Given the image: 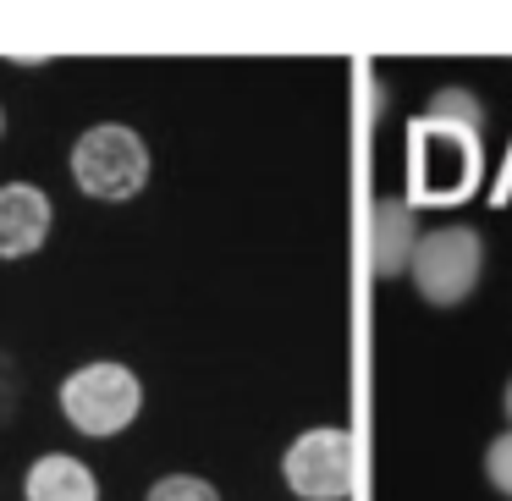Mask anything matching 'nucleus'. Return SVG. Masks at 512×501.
Returning a JSON list of instances; mask_svg holds the SVG:
<instances>
[{
    "mask_svg": "<svg viewBox=\"0 0 512 501\" xmlns=\"http://www.w3.org/2000/svg\"><path fill=\"white\" fill-rule=\"evenodd\" d=\"M144 408V380L122 364V358H94V364L72 369L61 380V419L78 435H94V441H111Z\"/></svg>",
    "mask_w": 512,
    "mask_h": 501,
    "instance_id": "obj_1",
    "label": "nucleus"
},
{
    "mask_svg": "<svg viewBox=\"0 0 512 501\" xmlns=\"http://www.w3.org/2000/svg\"><path fill=\"white\" fill-rule=\"evenodd\" d=\"M72 182L100 204H127L149 188V144L127 122H94L72 144Z\"/></svg>",
    "mask_w": 512,
    "mask_h": 501,
    "instance_id": "obj_2",
    "label": "nucleus"
},
{
    "mask_svg": "<svg viewBox=\"0 0 512 501\" xmlns=\"http://www.w3.org/2000/svg\"><path fill=\"white\" fill-rule=\"evenodd\" d=\"M281 479L298 501H347L358 485V441L336 424H314L281 452Z\"/></svg>",
    "mask_w": 512,
    "mask_h": 501,
    "instance_id": "obj_3",
    "label": "nucleus"
},
{
    "mask_svg": "<svg viewBox=\"0 0 512 501\" xmlns=\"http://www.w3.org/2000/svg\"><path fill=\"white\" fill-rule=\"evenodd\" d=\"M479 270H485V237L474 226H435L419 237L408 281L430 309H457L479 287Z\"/></svg>",
    "mask_w": 512,
    "mask_h": 501,
    "instance_id": "obj_4",
    "label": "nucleus"
},
{
    "mask_svg": "<svg viewBox=\"0 0 512 501\" xmlns=\"http://www.w3.org/2000/svg\"><path fill=\"white\" fill-rule=\"evenodd\" d=\"M413 254H419L413 199H375V210H369V270H375V281L408 276Z\"/></svg>",
    "mask_w": 512,
    "mask_h": 501,
    "instance_id": "obj_5",
    "label": "nucleus"
},
{
    "mask_svg": "<svg viewBox=\"0 0 512 501\" xmlns=\"http://www.w3.org/2000/svg\"><path fill=\"white\" fill-rule=\"evenodd\" d=\"M50 193L34 182H0V259H28L50 237Z\"/></svg>",
    "mask_w": 512,
    "mask_h": 501,
    "instance_id": "obj_6",
    "label": "nucleus"
},
{
    "mask_svg": "<svg viewBox=\"0 0 512 501\" xmlns=\"http://www.w3.org/2000/svg\"><path fill=\"white\" fill-rule=\"evenodd\" d=\"M23 501H100V479L67 452H45L23 474Z\"/></svg>",
    "mask_w": 512,
    "mask_h": 501,
    "instance_id": "obj_7",
    "label": "nucleus"
},
{
    "mask_svg": "<svg viewBox=\"0 0 512 501\" xmlns=\"http://www.w3.org/2000/svg\"><path fill=\"white\" fill-rule=\"evenodd\" d=\"M419 122H430V127H452V133L479 138V133H485V105H479V94H474V89H457V83H446V89H435L430 111H424Z\"/></svg>",
    "mask_w": 512,
    "mask_h": 501,
    "instance_id": "obj_8",
    "label": "nucleus"
},
{
    "mask_svg": "<svg viewBox=\"0 0 512 501\" xmlns=\"http://www.w3.org/2000/svg\"><path fill=\"white\" fill-rule=\"evenodd\" d=\"M144 501H221V490L204 474H160L155 485L144 490Z\"/></svg>",
    "mask_w": 512,
    "mask_h": 501,
    "instance_id": "obj_9",
    "label": "nucleus"
},
{
    "mask_svg": "<svg viewBox=\"0 0 512 501\" xmlns=\"http://www.w3.org/2000/svg\"><path fill=\"white\" fill-rule=\"evenodd\" d=\"M485 479L496 485V496L512 501V430H501L496 441L485 446Z\"/></svg>",
    "mask_w": 512,
    "mask_h": 501,
    "instance_id": "obj_10",
    "label": "nucleus"
},
{
    "mask_svg": "<svg viewBox=\"0 0 512 501\" xmlns=\"http://www.w3.org/2000/svg\"><path fill=\"white\" fill-rule=\"evenodd\" d=\"M501 408H507V430H512V380H507V391H501Z\"/></svg>",
    "mask_w": 512,
    "mask_h": 501,
    "instance_id": "obj_11",
    "label": "nucleus"
},
{
    "mask_svg": "<svg viewBox=\"0 0 512 501\" xmlns=\"http://www.w3.org/2000/svg\"><path fill=\"white\" fill-rule=\"evenodd\" d=\"M0 133H6V111H0Z\"/></svg>",
    "mask_w": 512,
    "mask_h": 501,
    "instance_id": "obj_12",
    "label": "nucleus"
}]
</instances>
